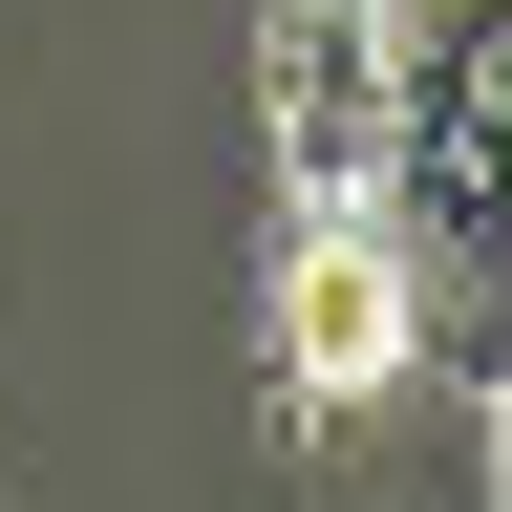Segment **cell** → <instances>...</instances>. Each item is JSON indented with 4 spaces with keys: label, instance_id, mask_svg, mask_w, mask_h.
<instances>
[{
    "label": "cell",
    "instance_id": "1",
    "mask_svg": "<svg viewBox=\"0 0 512 512\" xmlns=\"http://www.w3.org/2000/svg\"><path fill=\"white\" fill-rule=\"evenodd\" d=\"M256 342H278V406L299 427H363L384 384L427 363V320H406V256H384V214L363 192H278V256H256Z\"/></svg>",
    "mask_w": 512,
    "mask_h": 512
},
{
    "label": "cell",
    "instance_id": "2",
    "mask_svg": "<svg viewBox=\"0 0 512 512\" xmlns=\"http://www.w3.org/2000/svg\"><path fill=\"white\" fill-rule=\"evenodd\" d=\"M384 86H406V0H278V22H256V128H278V192H363Z\"/></svg>",
    "mask_w": 512,
    "mask_h": 512
}]
</instances>
